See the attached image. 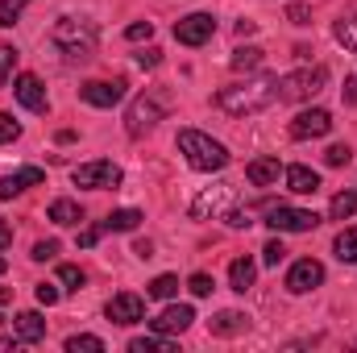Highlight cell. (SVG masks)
<instances>
[{
  "mask_svg": "<svg viewBox=\"0 0 357 353\" xmlns=\"http://www.w3.org/2000/svg\"><path fill=\"white\" fill-rule=\"evenodd\" d=\"M274 100H278V75H258V80H245V84H233V88L216 91V108L229 112V117L262 112Z\"/></svg>",
  "mask_w": 357,
  "mask_h": 353,
  "instance_id": "1",
  "label": "cell"
},
{
  "mask_svg": "<svg viewBox=\"0 0 357 353\" xmlns=\"http://www.w3.org/2000/svg\"><path fill=\"white\" fill-rule=\"evenodd\" d=\"M178 154L187 158V167H195V171H208V175L229 167V150H225L216 137L199 133V129H178Z\"/></svg>",
  "mask_w": 357,
  "mask_h": 353,
  "instance_id": "2",
  "label": "cell"
},
{
  "mask_svg": "<svg viewBox=\"0 0 357 353\" xmlns=\"http://www.w3.org/2000/svg\"><path fill=\"white\" fill-rule=\"evenodd\" d=\"M54 46L71 59V63H84V59H91L96 54V25L91 21H79V17H59L54 21Z\"/></svg>",
  "mask_w": 357,
  "mask_h": 353,
  "instance_id": "3",
  "label": "cell"
},
{
  "mask_svg": "<svg viewBox=\"0 0 357 353\" xmlns=\"http://www.w3.org/2000/svg\"><path fill=\"white\" fill-rule=\"evenodd\" d=\"M167 108H171V100H167V91H142L129 108H125V133L129 137H146L162 117H167Z\"/></svg>",
  "mask_w": 357,
  "mask_h": 353,
  "instance_id": "4",
  "label": "cell"
},
{
  "mask_svg": "<svg viewBox=\"0 0 357 353\" xmlns=\"http://www.w3.org/2000/svg\"><path fill=\"white\" fill-rule=\"evenodd\" d=\"M328 84V71L324 67H303V71H291V75H282L278 80V100H287V104H299V100H312V96H320Z\"/></svg>",
  "mask_w": 357,
  "mask_h": 353,
  "instance_id": "5",
  "label": "cell"
},
{
  "mask_svg": "<svg viewBox=\"0 0 357 353\" xmlns=\"http://www.w3.org/2000/svg\"><path fill=\"white\" fill-rule=\"evenodd\" d=\"M266 225L274 229V233H312V229L320 225V216H316V212H307V208H287V204H270Z\"/></svg>",
  "mask_w": 357,
  "mask_h": 353,
  "instance_id": "6",
  "label": "cell"
},
{
  "mask_svg": "<svg viewBox=\"0 0 357 353\" xmlns=\"http://www.w3.org/2000/svg\"><path fill=\"white\" fill-rule=\"evenodd\" d=\"M75 187H91V191H108V187H121V167L116 163H84L71 171Z\"/></svg>",
  "mask_w": 357,
  "mask_h": 353,
  "instance_id": "7",
  "label": "cell"
},
{
  "mask_svg": "<svg viewBox=\"0 0 357 353\" xmlns=\"http://www.w3.org/2000/svg\"><path fill=\"white\" fill-rule=\"evenodd\" d=\"M324 283V266L316 262V258H299V262L287 270V291L291 295H307V291H316Z\"/></svg>",
  "mask_w": 357,
  "mask_h": 353,
  "instance_id": "8",
  "label": "cell"
},
{
  "mask_svg": "<svg viewBox=\"0 0 357 353\" xmlns=\"http://www.w3.org/2000/svg\"><path fill=\"white\" fill-rule=\"evenodd\" d=\"M212 33H216V21L208 13H191V17H178L175 21V38L183 46H204Z\"/></svg>",
  "mask_w": 357,
  "mask_h": 353,
  "instance_id": "9",
  "label": "cell"
},
{
  "mask_svg": "<svg viewBox=\"0 0 357 353\" xmlns=\"http://www.w3.org/2000/svg\"><path fill=\"white\" fill-rule=\"evenodd\" d=\"M328 129H333V112H324V108H303V112L291 121V137H295V142L324 137Z\"/></svg>",
  "mask_w": 357,
  "mask_h": 353,
  "instance_id": "10",
  "label": "cell"
},
{
  "mask_svg": "<svg viewBox=\"0 0 357 353\" xmlns=\"http://www.w3.org/2000/svg\"><path fill=\"white\" fill-rule=\"evenodd\" d=\"M104 312H108V320H112V324H125V329H129V324H137V320H146V303H142V295H133V291L112 295Z\"/></svg>",
  "mask_w": 357,
  "mask_h": 353,
  "instance_id": "11",
  "label": "cell"
},
{
  "mask_svg": "<svg viewBox=\"0 0 357 353\" xmlns=\"http://www.w3.org/2000/svg\"><path fill=\"white\" fill-rule=\"evenodd\" d=\"M79 96L91 108H112V104L125 100V80H91V84L79 88Z\"/></svg>",
  "mask_w": 357,
  "mask_h": 353,
  "instance_id": "12",
  "label": "cell"
},
{
  "mask_svg": "<svg viewBox=\"0 0 357 353\" xmlns=\"http://www.w3.org/2000/svg\"><path fill=\"white\" fill-rule=\"evenodd\" d=\"M191 320H195V308H191V303H175V308H167L162 316H154L150 329H154L158 337H175V333H187V329H191Z\"/></svg>",
  "mask_w": 357,
  "mask_h": 353,
  "instance_id": "13",
  "label": "cell"
},
{
  "mask_svg": "<svg viewBox=\"0 0 357 353\" xmlns=\"http://www.w3.org/2000/svg\"><path fill=\"white\" fill-rule=\"evenodd\" d=\"M13 96H17L29 112H46V108H50L46 88H42V80H38L33 71H25V75H17V80H13Z\"/></svg>",
  "mask_w": 357,
  "mask_h": 353,
  "instance_id": "14",
  "label": "cell"
},
{
  "mask_svg": "<svg viewBox=\"0 0 357 353\" xmlns=\"http://www.w3.org/2000/svg\"><path fill=\"white\" fill-rule=\"evenodd\" d=\"M46 175L38 171V167H21V171H13V175L0 179V200H13V195H21V191H29V187H42Z\"/></svg>",
  "mask_w": 357,
  "mask_h": 353,
  "instance_id": "15",
  "label": "cell"
},
{
  "mask_svg": "<svg viewBox=\"0 0 357 353\" xmlns=\"http://www.w3.org/2000/svg\"><path fill=\"white\" fill-rule=\"evenodd\" d=\"M13 337L25 341V345H33V341L46 337V320H42L38 312H17V316H13Z\"/></svg>",
  "mask_w": 357,
  "mask_h": 353,
  "instance_id": "16",
  "label": "cell"
},
{
  "mask_svg": "<svg viewBox=\"0 0 357 353\" xmlns=\"http://www.w3.org/2000/svg\"><path fill=\"white\" fill-rule=\"evenodd\" d=\"M208 329H212V337H237V333L250 329V316L245 312H216L208 320Z\"/></svg>",
  "mask_w": 357,
  "mask_h": 353,
  "instance_id": "17",
  "label": "cell"
},
{
  "mask_svg": "<svg viewBox=\"0 0 357 353\" xmlns=\"http://www.w3.org/2000/svg\"><path fill=\"white\" fill-rule=\"evenodd\" d=\"M282 175H287V187H291L295 195H316V191H320V175H316L312 167H287Z\"/></svg>",
  "mask_w": 357,
  "mask_h": 353,
  "instance_id": "18",
  "label": "cell"
},
{
  "mask_svg": "<svg viewBox=\"0 0 357 353\" xmlns=\"http://www.w3.org/2000/svg\"><path fill=\"white\" fill-rule=\"evenodd\" d=\"M278 175H282L278 158H254V163L245 167V179H250L254 187H270V183H278Z\"/></svg>",
  "mask_w": 357,
  "mask_h": 353,
  "instance_id": "19",
  "label": "cell"
},
{
  "mask_svg": "<svg viewBox=\"0 0 357 353\" xmlns=\"http://www.w3.org/2000/svg\"><path fill=\"white\" fill-rule=\"evenodd\" d=\"M254 278H258V266H254V258H233V266H229V287L233 291H250L254 287Z\"/></svg>",
  "mask_w": 357,
  "mask_h": 353,
  "instance_id": "20",
  "label": "cell"
},
{
  "mask_svg": "<svg viewBox=\"0 0 357 353\" xmlns=\"http://www.w3.org/2000/svg\"><path fill=\"white\" fill-rule=\"evenodd\" d=\"M262 63H266V50H262V46H241V50L229 59L233 71H258Z\"/></svg>",
  "mask_w": 357,
  "mask_h": 353,
  "instance_id": "21",
  "label": "cell"
},
{
  "mask_svg": "<svg viewBox=\"0 0 357 353\" xmlns=\"http://www.w3.org/2000/svg\"><path fill=\"white\" fill-rule=\"evenodd\" d=\"M46 216H50L54 225H79V220H84V208H79L75 200H54Z\"/></svg>",
  "mask_w": 357,
  "mask_h": 353,
  "instance_id": "22",
  "label": "cell"
},
{
  "mask_svg": "<svg viewBox=\"0 0 357 353\" xmlns=\"http://www.w3.org/2000/svg\"><path fill=\"white\" fill-rule=\"evenodd\" d=\"M137 225H142V212H137V208H116V212L104 220L108 233H133Z\"/></svg>",
  "mask_w": 357,
  "mask_h": 353,
  "instance_id": "23",
  "label": "cell"
},
{
  "mask_svg": "<svg viewBox=\"0 0 357 353\" xmlns=\"http://www.w3.org/2000/svg\"><path fill=\"white\" fill-rule=\"evenodd\" d=\"M354 212H357V191H354V187H349V191H337V195H333L328 216H333V220H349Z\"/></svg>",
  "mask_w": 357,
  "mask_h": 353,
  "instance_id": "24",
  "label": "cell"
},
{
  "mask_svg": "<svg viewBox=\"0 0 357 353\" xmlns=\"http://www.w3.org/2000/svg\"><path fill=\"white\" fill-rule=\"evenodd\" d=\"M67 353H104V341L91 333H75V337H67Z\"/></svg>",
  "mask_w": 357,
  "mask_h": 353,
  "instance_id": "25",
  "label": "cell"
},
{
  "mask_svg": "<svg viewBox=\"0 0 357 353\" xmlns=\"http://www.w3.org/2000/svg\"><path fill=\"white\" fill-rule=\"evenodd\" d=\"M175 291H178V278H175V274H158V278L146 287V295H150V299H171Z\"/></svg>",
  "mask_w": 357,
  "mask_h": 353,
  "instance_id": "26",
  "label": "cell"
},
{
  "mask_svg": "<svg viewBox=\"0 0 357 353\" xmlns=\"http://www.w3.org/2000/svg\"><path fill=\"white\" fill-rule=\"evenodd\" d=\"M29 8V0H0V25L4 29H13L17 21H21V13Z\"/></svg>",
  "mask_w": 357,
  "mask_h": 353,
  "instance_id": "27",
  "label": "cell"
},
{
  "mask_svg": "<svg viewBox=\"0 0 357 353\" xmlns=\"http://www.w3.org/2000/svg\"><path fill=\"white\" fill-rule=\"evenodd\" d=\"M333 250H337V258H341V262H357V229H345V233L337 237V246H333Z\"/></svg>",
  "mask_w": 357,
  "mask_h": 353,
  "instance_id": "28",
  "label": "cell"
},
{
  "mask_svg": "<svg viewBox=\"0 0 357 353\" xmlns=\"http://www.w3.org/2000/svg\"><path fill=\"white\" fill-rule=\"evenodd\" d=\"M333 33H337V42H341L345 50H357V13L354 17H345V21H337Z\"/></svg>",
  "mask_w": 357,
  "mask_h": 353,
  "instance_id": "29",
  "label": "cell"
},
{
  "mask_svg": "<svg viewBox=\"0 0 357 353\" xmlns=\"http://www.w3.org/2000/svg\"><path fill=\"white\" fill-rule=\"evenodd\" d=\"M229 191H233V187H216V191H208V195H199V200L191 204V216H204L208 208H220V200H225Z\"/></svg>",
  "mask_w": 357,
  "mask_h": 353,
  "instance_id": "30",
  "label": "cell"
},
{
  "mask_svg": "<svg viewBox=\"0 0 357 353\" xmlns=\"http://www.w3.org/2000/svg\"><path fill=\"white\" fill-rule=\"evenodd\" d=\"M59 283H63V287H67V291H79V287H84V283H88V274H84V270H79V266L63 262V266H59Z\"/></svg>",
  "mask_w": 357,
  "mask_h": 353,
  "instance_id": "31",
  "label": "cell"
},
{
  "mask_svg": "<svg viewBox=\"0 0 357 353\" xmlns=\"http://www.w3.org/2000/svg\"><path fill=\"white\" fill-rule=\"evenodd\" d=\"M129 350L133 353H175V345H171V341H158V337H133V341H129Z\"/></svg>",
  "mask_w": 357,
  "mask_h": 353,
  "instance_id": "32",
  "label": "cell"
},
{
  "mask_svg": "<svg viewBox=\"0 0 357 353\" xmlns=\"http://www.w3.org/2000/svg\"><path fill=\"white\" fill-rule=\"evenodd\" d=\"M349 158H354V150H349L345 142H337V146L324 150V163H328V167H349Z\"/></svg>",
  "mask_w": 357,
  "mask_h": 353,
  "instance_id": "33",
  "label": "cell"
},
{
  "mask_svg": "<svg viewBox=\"0 0 357 353\" xmlns=\"http://www.w3.org/2000/svg\"><path fill=\"white\" fill-rule=\"evenodd\" d=\"M212 287H216V283H212V274H191V278H187V291H191L195 299L212 295Z\"/></svg>",
  "mask_w": 357,
  "mask_h": 353,
  "instance_id": "34",
  "label": "cell"
},
{
  "mask_svg": "<svg viewBox=\"0 0 357 353\" xmlns=\"http://www.w3.org/2000/svg\"><path fill=\"white\" fill-rule=\"evenodd\" d=\"M13 67H17V50L13 46H0V84L13 80Z\"/></svg>",
  "mask_w": 357,
  "mask_h": 353,
  "instance_id": "35",
  "label": "cell"
},
{
  "mask_svg": "<svg viewBox=\"0 0 357 353\" xmlns=\"http://www.w3.org/2000/svg\"><path fill=\"white\" fill-rule=\"evenodd\" d=\"M282 258H287V246H282L278 237H274V241H266V246H262V262H266V266H278V262H282Z\"/></svg>",
  "mask_w": 357,
  "mask_h": 353,
  "instance_id": "36",
  "label": "cell"
},
{
  "mask_svg": "<svg viewBox=\"0 0 357 353\" xmlns=\"http://www.w3.org/2000/svg\"><path fill=\"white\" fill-rule=\"evenodd\" d=\"M125 38H129V42H150V38H154V25H150V21H133V25L125 29Z\"/></svg>",
  "mask_w": 357,
  "mask_h": 353,
  "instance_id": "37",
  "label": "cell"
},
{
  "mask_svg": "<svg viewBox=\"0 0 357 353\" xmlns=\"http://www.w3.org/2000/svg\"><path fill=\"white\" fill-rule=\"evenodd\" d=\"M59 299H63V291H59L54 283H38V303H42V308H54Z\"/></svg>",
  "mask_w": 357,
  "mask_h": 353,
  "instance_id": "38",
  "label": "cell"
},
{
  "mask_svg": "<svg viewBox=\"0 0 357 353\" xmlns=\"http://www.w3.org/2000/svg\"><path fill=\"white\" fill-rule=\"evenodd\" d=\"M17 137H21V125L8 112H0V142H17Z\"/></svg>",
  "mask_w": 357,
  "mask_h": 353,
  "instance_id": "39",
  "label": "cell"
},
{
  "mask_svg": "<svg viewBox=\"0 0 357 353\" xmlns=\"http://www.w3.org/2000/svg\"><path fill=\"white\" fill-rule=\"evenodd\" d=\"M287 21H291V25H312V8H307V4H291V8H287Z\"/></svg>",
  "mask_w": 357,
  "mask_h": 353,
  "instance_id": "40",
  "label": "cell"
},
{
  "mask_svg": "<svg viewBox=\"0 0 357 353\" xmlns=\"http://www.w3.org/2000/svg\"><path fill=\"white\" fill-rule=\"evenodd\" d=\"M54 254H59V241H38V246H33V254H29V258H33V262H50V258H54Z\"/></svg>",
  "mask_w": 357,
  "mask_h": 353,
  "instance_id": "41",
  "label": "cell"
},
{
  "mask_svg": "<svg viewBox=\"0 0 357 353\" xmlns=\"http://www.w3.org/2000/svg\"><path fill=\"white\" fill-rule=\"evenodd\" d=\"M104 233H108V229H104V225H88V229H84V233H79V246H84V250H91V246H96V241H100V237H104Z\"/></svg>",
  "mask_w": 357,
  "mask_h": 353,
  "instance_id": "42",
  "label": "cell"
},
{
  "mask_svg": "<svg viewBox=\"0 0 357 353\" xmlns=\"http://www.w3.org/2000/svg\"><path fill=\"white\" fill-rule=\"evenodd\" d=\"M137 63H142L146 71H154V67L162 63V50H158V46H150V50H142V54H137Z\"/></svg>",
  "mask_w": 357,
  "mask_h": 353,
  "instance_id": "43",
  "label": "cell"
},
{
  "mask_svg": "<svg viewBox=\"0 0 357 353\" xmlns=\"http://www.w3.org/2000/svg\"><path fill=\"white\" fill-rule=\"evenodd\" d=\"M225 220H229L233 229H250V225H254V216H250V212H241V208H237V212H229Z\"/></svg>",
  "mask_w": 357,
  "mask_h": 353,
  "instance_id": "44",
  "label": "cell"
},
{
  "mask_svg": "<svg viewBox=\"0 0 357 353\" xmlns=\"http://www.w3.org/2000/svg\"><path fill=\"white\" fill-rule=\"evenodd\" d=\"M133 254H137V258H154V246H150V241H137Z\"/></svg>",
  "mask_w": 357,
  "mask_h": 353,
  "instance_id": "45",
  "label": "cell"
},
{
  "mask_svg": "<svg viewBox=\"0 0 357 353\" xmlns=\"http://www.w3.org/2000/svg\"><path fill=\"white\" fill-rule=\"evenodd\" d=\"M8 246H13V229L0 220V250H8Z\"/></svg>",
  "mask_w": 357,
  "mask_h": 353,
  "instance_id": "46",
  "label": "cell"
},
{
  "mask_svg": "<svg viewBox=\"0 0 357 353\" xmlns=\"http://www.w3.org/2000/svg\"><path fill=\"white\" fill-rule=\"evenodd\" d=\"M254 29H258V25H254V21H241V25H237V38H250V33H254Z\"/></svg>",
  "mask_w": 357,
  "mask_h": 353,
  "instance_id": "47",
  "label": "cell"
},
{
  "mask_svg": "<svg viewBox=\"0 0 357 353\" xmlns=\"http://www.w3.org/2000/svg\"><path fill=\"white\" fill-rule=\"evenodd\" d=\"M354 100H357V84L354 80H345V104H354Z\"/></svg>",
  "mask_w": 357,
  "mask_h": 353,
  "instance_id": "48",
  "label": "cell"
},
{
  "mask_svg": "<svg viewBox=\"0 0 357 353\" xmlns=\"http://www.w3.org/2000/svg\"><path fill=\"white\" fill-rule=\"evenodd\" d=\"M4 266H8V262H4V258H0V274H4Z\"/></svg>",
  "mask_w": 357,
  "mask_h": 353,
  "instance_id": "49",
  "label": "cell"
}]
</instances>
